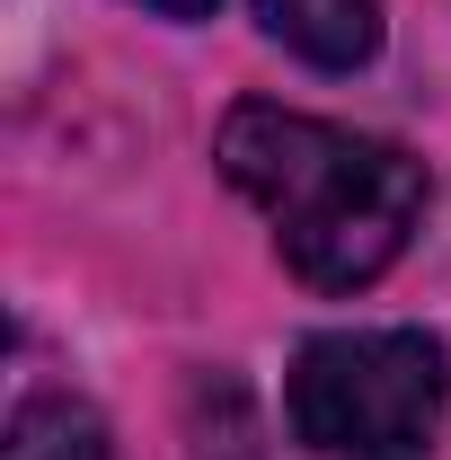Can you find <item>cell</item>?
I'll list each match as a JSON object with an SVG mask.
<instances>
[{
    "label": "cell",
    "instance_id": "4",
    "mask_svg": "<svg viewBox=\"0 0 451 460\" xmlns=\"http://www.w3.org/2000/svg\"><path fill=\"white\" fill-rule=\"evenodd\" d=\"M0 460H115L98 407L71 399V390H27L9 407V434H0Z\"/></svg>",
    "mask_w": 451,
    "mask_h": 460
},
{
    "label": "cell",
    "instance_id": "3",
    "mask_svg": "<svg viewBox=\"0 0 451 460\" xmlns=\"http://www.w3.org/2000/svg\"><path fill=\"white\" fill-rule=\"evenodd\" d=\"M257 18L319 71H363L381 54V0H257Z\"/></svg>",
    "mask_w": 451,
    "mask_h": 460
},
{
    "label": "cell",
    "instance_id": "5",
    "mask_svg": "<svg viewBox=\"0 0 451 460\" xmlns=\"http://www.w3.org/2000/svg\"><path fill=\"white\" fill-rule=\"evenodd\" d=\"M142 9H160V18H213V0H142Z\"/></svg>",
    "mask_w": 451,
    "mask_h": 460
},
{
    "label": "cell",
    "instance_id": "1",
    "mask_svg": "<svg viewBox=\"0 0 451 460\" xmlns=\"http://www.w3.org/2000/svg\"><path fill=\"white\" fill-rule=\"evenodd\" d=\"M222 177L275 222L283 266L310 292H363L398 266V248L425 222V160H407L381 133H354L328 115L239 98L222 115Z\"/></svg>",
    "mask_w": 451,
    "mask_h": 460
},
{
    "label": "cell",
    "instance_id": "2",
    "mask_svg": "<svg viewBox=\"0 0 451 460\" xmlns=\"http://www.w3.org/2000/svg\"><path fill=\"white\" fill-rule=\"evenodd\" d=\"M443 345L425 328H328L292 354L283 416L319 460H425L443 434Z\"/></svg>",
    "mask_w": 451,
    "mask_h": 460
}]
</instances>
